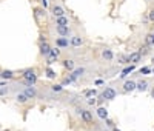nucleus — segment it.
I'll return each instance as SVG.
<instances>
[{"instance_id": "20e7f679", "label": "nucleus", "mask_w": 154, "mask_h": 131, "mask_svg": "<svg viewBox=\"0 0 154 131\" xmlns=\"http://www.w3.org/2000/svg\"><path fill=\"white\" fill-rule=\"evenodd\" d=\"M56 31L60 37H69L71 36V30H69V26H62V25H57L56 26Z\"/></svg>"}, {"instance_id": "f8f14e48", "label": "nucleus", "mask_w": 154, "mask_h": 131, "mask_svg": "<svg viewBox=\"0 0 154 131\" xmlns=\"http://www.w3.org/2000/svg\"><path fill=\"white\" fill-rule=\"evenodd\" d=\"M16 77V73L11 71V70H3L0 71V79H3V80H11V79Z\"/></svg>"}, {"instance_id": "72a5a7b5", "label": "nucleus", "mask_w": 154, "mask_h": 131, "mask_svg": "<svg viewBox=\"0 0 154 131\" xmlns=\"http://www.w3.org/2000/svg\"><path fill=\"white\" fill-rule=\"evenodd\" d=\"M151 96H152V99H154V88L151 89Z\"/></svg>"}, {"instance_id": "a211bd4d", "label": "nucleus", "mask_w": 154, "mask_h": 131, "mask_svg": "<svg viewBox=\"0 0 154 131\" xmlns=\"http://www.w3.org/2000/svg\"><path fill=\"white\" fill-rule=\"evenodd\" d=\"M62 65H63V67H65L69 73L75 68V62H74V60H71V59H65V60L62 62Z\"/></svg>"}, {"instance_id": "9b49d317", "label": "nucleus", "mask_w": 154, "mask_h": 131, "mask_svg": "<svg viewBox=\"0 0 154 131\" xmlns=\"http://www.w3.org/2000/svg\"><path fill=\"white\" fill-rule=\"evenodd\" d=\"M38 49H40V54H42V56L48 57L49 51H51V45H49L46 40H45V42H40V46H38Z\"/></svg>"}, {"instance_id": "2eb2a0df", "label": "nucleus", "mask_w": 154, "mask_h": 131, "mask_svg": "<svg viewBox=\"0 0 154 131\" xmlns=\"http://www.w3.org/2000/svg\"><path fill=\"white\" fill-rule=\"evenodd\" d=\"M14 99H16V102L20 103V105H26V103L29 102V99L26 97V94H25V93H17Z\"/></svg>"}, {"instance_id": "6ab92c4d", "label": "nucleus", "mask_w": 154, "mask_h": 131, "mask_svg": "<svg viewBox=\"0 0 154 131\" xmlns=\"http://www.w3.org/2000/svg\"><path fill=\"white\" fill-rule=\"evenodd\" d=\"M96 113H97V116L100 117L102 120H106V119H108V110H106V108H103V107H99Z\"/></svg>"}, {"instance_id": "c85d7f7f", "label": "nucleus", "mask_w": 154, "mask_h": 131, "mask_svg": "<svg viewBox=\"0 0 154 131\" xmlns=\"http://www.w3.org/2000/svg\"><path fill=\"white\" fill-rule=\"evenodd\" d=\"M148 20L154 23V8H152V9H149V12H148Z\"/></svg>"}, {"instance_id": "c756f323", "label": "nucleus", "mask_w": 154, "mask_h": 131, "mask_svg": "<svg viewBox=\"0 0 154 131\" xmlns=\"http://www.w3.org/2000/svg\"><path fill=\"white\" fill-rule=\"evenodd\" d=\"M119 63H128V57L126 56H119Z\"/></svg>"}, {"instance_id": "b1692460", "label": "nucleus", "mask_w": 154, "mask_h": 131, "mask_svg": "<svg viewBox=\"0 0 154 131\" xmlns=\"http://www.w3.org/2000/svg\"><path fill=\"white\" fill-rule=\"evenodd\" d=\"M45 74H46V77H48V79H56V76H57V74H56V71H54V70H51L49 67L45 70Z\"/></svg>"}, {"instance_id": "0eeeda50", "label": "nucleus", "mask_w": 154, "mask_h": 131, "mask_svg": "<svg viewBox=\"0 0 154 131\" xmlns=\"http://www.w3.org/2000/svg\"><path fill=\"white\" fill-rule=\"evenodd\" d=\"M51 14H53L54 17H62V16H65V9H63L60 5H53L51 6Z\"/></svg>"}, {"instance_id": "4be33fe9", "label": "nucleus", "mask_w": 154, "mask_h": 131, "mask_svg": "<svg viewBox=\"0 0 154 131\" xmlns=\"http://www.w3.org/2000/svg\"><path fill=\"white\" fill-rule=\"evenodd\" d=\"M45 16H46V9H43L42 6L40 8H35V17L37 19H42V17L45 19Z\"/></svg>"}, {"instance_id": "473e14b6", "label": "nucleus", "mask_w": 154, "mask_h": 131, "mask_svg": "<svg viewBox=\"0 0 154 131\" xmlns=\"http://www.w3.org/2000/svg\"><path fill=\"white\" fill-rule=\"evenodd\" d=\"M112 131H120V129H119L117 126H112Z\"/></svg>"}, {"instance_id": "aec40b11", "label": "nucleus", "mask_w": 154, "mask_h": 131, "mask_svg": "<svg viewBox=\"0 0 154 131\" xmlns=\"http://www.w3.org/2000/svg\"><path fill=\"white\" fill-rule=\"evenodd\" d=\"M57 25H62V26H68L69 25V20H68V17H65V16H62V17H56V26Z\"/></svg>"}, {"instance_id": "4468645a", "label": "nucleus", "mask_w": 154, "mask_h": 131, "mask_svg": "<svg viewBox=\"0 0 154 131\" xmlns=\"http://www.w3.org/2000/svg\"><path fill=\"white\" fill-rule=\"evenodd\" d=\"M68 45H69V42H68V39L66 37H57L56 39V46L57 48H68Z\"/></svg>"}, {"instance_id": "7ed1b4c3", "label": "nucleus", "mask_w": 154, "mask_h": 131, "mask_svg": "<svg viewBox=\"0 0 154 131\" xmlns=\"http://www.w3.org/2000/svg\"><path fill=\"white\" fill-rule=\"evenodd\" d=\"M116 96H117V93H116V89L112 86H106L103 89V93H102V97L106 100H112V99H116Z\"/></svg>"}, {"instance_id": "6e6552de", "label": "nucleus", "mask_w": 154, "mask_h": 131, "mask_svg": "<svg viewBox=\"0 0 154 131\" xmlns=\"http://www.w3.org/2000/svg\"><path fill=\"white\" fill-rule=\"evenodd\" d=\"M148 88H149V83H148V80H145V79L136 82V89L140 91V93H145V91H148Z\"/></svg>"}, {"instance_id": "1a4fd4ad", "label": "nucleus", "mask_w": 154, "mask_h": 131, "mask_svg": "<svg viewBox=\"0 0 154 131\" xmlns=\"http://www.w3.org/2000/svg\"><path fill=\"white\" fill-rule=\"evenodd\" d=\"M136 89V82L134 80H125L123 83V93H133V91Z\"/></svg>"}, {"instance_id": "2f4dec72", "label": "nucleus", "mask_w": 154, "mask_h": 131, "mask_svg": "<svg viewBox=\"0 0 154 131\" xmlns=\"http://www.w3.org/2000/svg\"><path fill=\"white\" fill-rule=\"evenodd\" d=\"M96 102H97L96 97H89V99H88V105H96Z\"/></svg>"}, {"instance_id": "f704fd0d", "label": "nucleus", "mask_w": 154, "mask_h": 131, "mask_svg": "<svg viewBox=\"0 0 154 131\" xmlns=\"http://www.w3.org/2000/svg\"><path fill=\"white\" fill-rule=\"evenodd\" d=\"M151 73H152V74H154V68H151Z\"/></svg>"}, {"instance_id": "cd10ccee", "label": "nucleus", "mask_w": 154, "mask_h": 131, "mask_svg": "<svg viewBox=\"0 0 154 131\" xmlns=\"http://www.w3.org/2000/svg\"><path fill=\"white\" fill-rule=\"evenodd\" d=\"M139 73H140V74H149V73H151V68H149V67H143V68L139 70Z\"/></svg>"}, {"instance_id": "9d476101", "label": "nucleus", "mask_w": 154, "mask_h": 131, "mask_svg": "<svg viewBox=\"0 0 154 131\" xmlns=\"http://www.w3.org/2000/svg\"><path fill=\"white\" fill-rule=\"evenodd\" d=\"M25 94H26V97L28 99H35L37 97V89L34 88V85H29V86H26L25 88V91H23Z\"/></svg>"}, {"instance_id": "7c9ffc66", "label": "nucleus", "mask_w": 154, "mask_h": 131, "mask_svg": "<svg viewBox=\"0 0 154 131\" xmlns=\"http://www.w3.org/2000/svg\"><path fill=\"white\" fill-rule=\"evenodd\" d=\"M40 5H42L43 9H48V6H49L48 5V0H40Z\"/></svg>"}, {"instance_id": "dca6fc26", "label": "nucleus", "mask_w": 154, "mask_h": 131, "mask_svg": "<svg viewBox=\"0 0 154 131\" xmlns=\"http://www.w3.org/2000/svg\"><path fill=\"white\" fill-rule=\"evenodd\" d=\"M102 57H103L106 62H111L114 59V52L109 48H105V49H102Z\"/></svg>"}, {"instance_id": "ddd939ff", "label": "nucleus", "mask_w": 154, "mask_h": 131, "mask_svg": "<svg viewBox=\"0 0 154 131\" xmlns=\"http://www.w3.org/2000/svg\"><path fill=\"white\" fill-rule=\"evenodd\" d=\"M69 45H71V46H74V48H79V46H82V45H83V39H82L80 36H72V37H71Z\"/></svg>"}, {"instance_id": "c9c22d12", "label": "nucleus", "mask_w": 154, "mask_h": 131, "mask_svg": "<svg viewBox=\"0 0 154 131\" xmlns=\"http://www.w3.org/2000/svg\"><path fill=\"white\" fill-rule=\"evenodd\" d=\"M148 2H149V0H148Z\"/></svg>"}, {"instance_id": "f257e3e1", "label": "nucleus", "mask_w": 154, "mask_h": 131, "mask_svg": "<svg viewBox=\"0 0 154 131\" xmlns=\"http://www.w3.org/2000/svg\"><path fill=\"white\" fill-rule=\"evenodd\" d=\"M22 77H23V83L29 86V85H35L37 83V74H35V70L34 68H28L22 73Z\"/></svg>"}, {"instance_id": "f03ea898", "label": "nucleus", "mask_w": 154, "mask_h": 131, "mask_svg": "<svg viewBox=\"0 0 154 131\" xmlns=\"http://www.w3.org/2000/svg\"><path fill=\"white\" fill-rule=\"evenodd\" d=\"M80 119L83 120V123L86 125H93L94 123V119H93V113L89 110H80Z\"/></svg>"}, {"instance_id": "5701e85b", "label": "nucleus", "mask_w": 154, "mask_h": 131, "mask_svg": "<svg viewBox=\"0 0 154 131\" xmlns=\"http://www.w3.org/2000/svg\"><path fill=\"white\" fill-rule=\"evenodd\" d=\"M96 94H97V89H85V91H83V96H85L86 99L94 97Z\"/></svg>"}, {"instance_id": "39448f33", "label": "nucleus", "mask_w": 154, "mask_h": 131, "mask_svg": "<svg viewBox=\"0 0 154 131\" xmlns=\"http://www.w3.org/2000/svg\"><path fill=\"white\" fill-rule=\"evenodd\" d=\"M83 73H85V68H74L68 77H69V80H71V82H75L77 79H79V77H80Z\"/></svg>"}, {"instance_id": "393cba45", "label": "nucleus", "mask_w": 154, "mask_h": 131, "mask_svg": "<svg viewBox=\"0 0 154 131\" xmlns=\"http://www.w3.org/2000/svg\"><path fill=\"white\" fill-rule=\"evenodd\" d=\"M51 89H53V91H54V93H62V91H63V85H62V83H57V85H53V86H51Z\"/></svg>"}, {"instance_id": "a878e982", "label": "nucleus", "mask_w": 154, "mask_h": 131, "mask_svg": "<svg viewBox=\"0 0 154 131\" xmlns=\"http://www.w3.org/2000/svg\"><path fill=\"white\" fill-rule=\"evenodd\" d=\"M8 93H9V86L6 85V86H0V96H8Z\"/></svg>"}, {"instance_id": "423d86ee", "label": "nucleus", "mask_w": 154, "mask_h": 131, "mask_svg": "<svg viewBox=\"0 0 154 131\" xmlns=\"http://www.w3.org/2000/svg\"><path fill=\"white\" fill-rule=\"evenodd\" d=\"M140 60H142V56H140V52H139V51L131 52V54L128 56V63H131V65H137Z\"/></svg>"}, {"instance_id": "bb28decb", "label": "nucleus", "mask_w": 154, "mask_h": 131, "mask_svg": "<svg viewBox=\"0 0 154 131\" xmlns=\"http://www.w3.org/2000/svg\"><path fill=\"white\" fill-rule=\"evenodd\" d=\"M139 52H140V56H145V54H148V52H149V46H148V45H145L143 48H140V51H139Z\"/></svg>"}, {"instance_id": "412c9836", "label": "nucleus", "mask_w": 154, "mask_h": 131, "mask_svg": "<svg viewBox=\"0 0 154 131\" xmlns=\"http://www.w3.org/2000/svg\"><path fill=\"white\" fill-rule=\"evenodd\" d=\"M134 67L136 65H130V67H126V68H123V71L120 73V79H125L128 74H131L133 71H134Z\"/></svg>"}, {"instance_id": "f3484780", "label": "nucleus", "mask_w": 154, "mask_h": 131, "mask_svg": "<svg viewBox=\"0 0 154 131\" xmlns=\"http://www.w3.org/2000/svg\"><path fill=\"white\" fill-rule=\"evenodd\" d=\"M60 52H62V49H60V48H57V46H56V48H51L48 57H49V59H53V60L56 62V60L59 59V56H60Z\"/></svg>"}]
</instances>
